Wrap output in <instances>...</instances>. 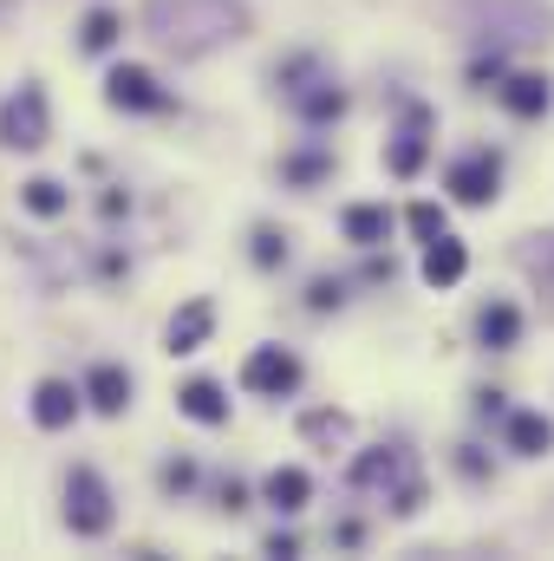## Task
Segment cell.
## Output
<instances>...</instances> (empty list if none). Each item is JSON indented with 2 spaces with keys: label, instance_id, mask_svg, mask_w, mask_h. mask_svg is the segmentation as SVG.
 I'll list each match as a JSON object with an SVG mask.
<instances>
[{
  "label": "cell",
  "instance_id": "12",
  "mask_svg": "<svg viewBox=\"0 0 554 561\" xmlns=\"http://www.w3.org/2000/svg\"><path fill=\"white\" fill-rule=\"evenodd\" d=\"M26 412H33L39 431H66V424L85 412V386H72V379H39L33 399H26Z\"/></svg>",
  "mask_w": 554,
  "mask_h": 561
},
{
  "label": "cell",
  "instance_id": "13",
  "mask_svg": "<svg viewBox=\"0 0 554 561\" xmlns=\"http://www.w3.org/2000/svg\"><path fill=\"white\" fill-rule=\"evenodd\" d=\"M503 450H509V457H529V463L549 457L554 450V419L542 412V405H516V412L503 419Z\"/></svg>",
  "mask_w": 554,
  "mask_h": 561
},
{
  "label": "cell",
  "instance_id": "30",
  "mask_svg": "<svg viewBox=\"0 0 554 561\" xmlns=\"http://www.w3.org/2000/svg\"><path fill=\"white\" fill-rule=\"evenodd\" d=\"M503 79H509V59H503V53H476V59H470V85H476V92H496Z\"/></svg>",
  "mask_w": 554,
  "mask_h": 561
},
{
  "label": "cell",
  "instance_id": "37",
  "mask_svg": "<svg viewBox=\"0 0 554 561\" xmlns=\"http://www.w3.org/2000/svg\"><path fill=\"white\" fill-rule=\"evenodd\" d=\"M99 209H105V222H118V216H125V209H131V196H118V190H112V196H105V203H99Z\"/></svg>",
  "mask_w": 554,
  "mask_h": 561
},
{
  "label": "cell",
  "instance_id": "22",
  "mask_svg": "<svg viewBox=\"0 0 554 561\" xmlns=\"http://www.w3.org/2000/svg\"><path fill=\"white\" fill-rule=\"evenodd\" d=\"M20 209L39 216V222H59V216L72 209V190H66L59 176H26V183H20Z\"/></svg>",
  "mask_w": 554,
  "mask_h": 561
},
{
  "label": "cell",
  "instance_id": "35",
  "mask_svg": "<svg viewBox=\"0 0 554 561\" xmlns=\"http://www.w3.org/2000/svg\"><path fill=\"white\" fill-rule=\"evenodd\" d=\"M333 542H339V549H366V523H353V516L333 523Z\"/></svg>",
  "mask_w": 554,
  "mask_h": 561
},
{
  "label": "cell",
  "instance_id": "31",
  "mask_svg": "<svg viewBox=\"0 0 554 561\" xmlns=\"http://www.w3.org/2000/svg\"><path fill=\"white\" fill-rule=\"evenodd\" d=\"M157 483H163V496H189V490H196V457H170V463L157 470Z\"/></svg>",
  "mask_w": 554,
  "mask_h": 561
},
{
  "label": "cell",
  "instance_id": "5",
  "mask_svg": "<svg viewBox=\"0 0 554 561\" xmlns=\"http://www.w3.org/2000/svg\"><path fill=\"white\" fill-rule=\"evenodd\" d=\"M430 144H437V112L430 105H405V125L385 138L379 150V163H385V176H399V183H417L424 176V163H430Z\"/></svg>",
  "mask_w": 554,
  "mask_h": 561
},
{
  "label": "cell",
  "instance_id": "10",
  "mask_svg": "<svg viewBox=\"0 0 554 561\" xmlns=\"http://www.w3.org/2000/svg\"><path fill=\"white\" fill-rule=\"evenodd\" d=\"M209 333H216V300L196 294V300H183V307L170 313V327H163V353H170V359H189V353L209 346Z\"/></svg>",
  "mask_w": 554,
  "mask_h": 561
},
{
  "label": "cell",
  "instance_id": "9",
  "mask_svg": "<svg viewBox=\"0 0 554 561\" xmlns=\"http://www.w3.org/2000/svg\"><path fill=\"white\" fill-rule=\"evenodd\" d=\"M496 105H503L516 125H542L554 112V79L549 72H509V79L496 85Z\"/></svg>",
  "mask_w": 554,
  "mask_h": 561
},
{
  "label": "cell",
  "instance_id": "16",
  "mask_svg": "<svg viewBox=\"0 0 554 561\" xmlns=\"http://www.w3.org/2000/svg\"><path fill=\"white\" fill-rule=\"evenodd\" d=\"M405 477H412V463H405V450H392V444L359 450V457H353V470H346V483H353V490H385V496H392Z\"/></svg>",
  "mask_w": 554,
  "mask_h": 561
},
{
  "label": "cell",
  "instance_id": "2",
  "mask_svg": "<svg viewBox=\"0 0 554 561\" xmlns=\"http://www.w3.org/2000/svg\"><path fill=\"white\" fill-rule=\"evenodd\" d=\"M112 523H118L112 483H105L92 463H72V470H66V529H72L79 542H99V536H112Z\"/></svg>",
  "mask_w": 554,
  "mask_h": 561
},
{
  "label": "cell",
  "instance_id": "14",
  "mask_svg": "<svg viewBox=\"0 0 554 561\" xmlns=\"http://www.w3.org/2000/svg\"><path fill=\"white\" fill-rule=\"evenodd\" d=\"M417 275H424V287H430V294L457 287V280L470 275V242H463V236H437V242H424Z\"/></svg>",
  "mask_w": 554,
  "mask_h": 561
},
{
  "label": "cell",
  "instance_id": "29",
  "mask_svg": "<svg viewBox=\"0 0 554 561\" xmlns=\"http://www.w3.org/2000/svg\"><path fill=\"white\" fill-rule=\"evenodd\" d=\"M470 412H476L483 424H503L516 405H509V392H503V386H476V392H470Z\"/></svg>",
  "mask_w": 554,
  "mask_h": 561
},
{
  "label": "cell",
  "instance_id": "25",
  "mask_svg": "<svg viewBox=\"0 0 554 561\" xmlns=\"http://www.w3.org/2000/svg\"><path fill=\"white\" fill-rule=\"evenodd\" d=\"M450 470H457L463 483H476V490L496 483V457H489L483 444H457V450H450Z\"/></svg>",
  "mask_w": 554,
  "mask_h": 561
},
{
  "label": "cell",
  "instance_id": "21",
  "mask_svg": "<svg viewBox=\"0 0 554 561\" xmlns=\"http://www.w3.org/2000/svg\"><path fill=\"white\" fill-rule=\"evenodd\" d=\"M293 112H300V125H307V131H326V125H339V118H346V92H339L333 79H313V85L293 99Z\"/></svg>",
  "mask_w": 554,
  "mask_h": 561
},
{
  "label": "cell",
  "instance_id": "3",
  "mask_svg": "<svg viewBox=\"0 0 554 561\" xmlns=\"http://www.w3.org/2000/svg\"><path fill=\"white\" fill-rule=\"evenodd\" d=\"M443 190H450V203H463V209H489V203L503 196V150H496V144H470L463 157H450Z\"/></svg>",
  "mask_w": 554,
  "mask_h": 561
},
{
  "label": "cell",
  "instance_id": "20",
  "mask_svg": "<svg viewBox=\"0 0 554 561\" xmlns=\"http://www.w3.org/2000/svg\"><path fill=\"white\" fill-rule=\"evenodd\" d=\"M300 437L313 444V450H353V412H339V405H313V412H300Z\"/></svg>",
  "mask_w": 554,
  "mask_h": 561
},
{
  "label": "cell",
  "instance_id": "28",
  "mask_svg": "<svg viewBox=\"0 0 554 561\" xmlns=\"http://www.w3.org/2000/svg\"><path fill=\"white\" fill-rule=\"evenodd\" d=\"M346 307V280L339 275H313L307 280V313H339Z\"/></svg>",
  "mask_w": 554,
  "mask_h": 561
},
{
  "label": "cell",
  "instance_id": "7",
  "mask_svg": "<svg viewBox=\"0 0 554 561\" xmlns=\"http://www.w3.org/2000/svg\"><path fill=\"white\" fill-rule=\"evenodd\" d=\"M470 333H476V346H483V353H516V346L529 340V313H522V300L489 294V300L470 313Z\"/></svg>",
  "mask_w": 554,
  "mask_h": 561
},
{
  "label": "cell",
  "instance_id": "34",
  "mask_svg": "<svg viewBox=\"0 0 554 561\" xmlns=\"http://www.w3.org/2000/svg\"><path fill=\"white\" fill-rule=\"evenodd\" d=\"M359 280H372V287H379V280H399V262H392V255H379V249H366V275Z\"/></svg>",
  "mask_w": 554,
  "mask_h": 561
},
{
  "label": "cell",
  "instance_id": "1",
  "mask_svg": "<svg viewBox=\"0 0 554 561\" xmlns=\"http://www.w3.org/2000/svg\"><path fill=\"white\" fill-rule=\"evenodd\" d=\"M143 26L176 59H203V53H216V46L249 33V7L242 0H150Z\"/></svg>",
  "mask_w": 554,
  "mask_h": 561
},
{
  "label": "cell",
  "instance_id": "18",
  "mask_svg": "<svg viewBox=\"0 0 554 561\" xmlns=\"http://www.w3.org/2000/svg\"><path fill=\"white\" fill-rule=\"evenodd\" d=\"M262 503H268L275 516H300V510L313 503V477H307L300 463H275V470L262 477Z\"/></svg>",
  "mask_w": 554,
  "mask_h": 561
},
{
  "label": "cell",
  "instance_id": "8",
  "mask_svg": "<svg viewBox=\"0 0 554 561\" xmlns=\"http://www.w3.org/2000/svg\"><path fill=\"white\" fill-rule=\"evenodd\" d=\"M105 105L112 112H170V92L157 85V72L138 66V59H118L105 72Z\"/></svg>",
  "mask_w": 554,
  "mask_h": 561
},
{
  "label": "cell",
  "instance_id": "26",
  "mask_svg": "<svg viewBox=\"0 0 554 561\" xmlns=\"http://www.w3.org/2000/svg\"><path fill=\"white\" fill-rule=\"evenodd\" d=\"M405 229H412V242L424 249V242H437V236H450V209L424 196V203H412V209H405Z\"/></svg>",
  "mask_w": 554,
  "mask_h": 561
},
{
  "label": "cell",
  "instance_id": "36",
  "mask_svg": "<svg viewBox=\"0 0 554 561\" xmlns=\"http://www.w3.org/2000/svg\"><path fill=\"white\" fill-rule=\"evenodd\" d=\"M262 549H268V556H300V536H293V529H275Z\"/></svg>",
  "mask_w": 554,
  "mask_h": 561
},
{
  "label": "cell",
  "instance_id": "23",
  "mask_svg": "<svg viewBox=\"0 0 554 561\" xmlns=\"http://www.w3.org/2000/svg\"><path fill=\"white\" fill-rule=\"evenodd\" d=\"M118 39H125V13L118 7H92L79 20V53H112Z\"/></svg>",
  "mask_w": 554,
  "mask_h": 561
},
{
  "label": "cell",
  "instance_id": "24",
  "mask_svg": "<svg viewBox=\"0 0 554 561\" xmlns=\"http://www.w3.org/2000/svg\"><path fill=\"white\" fill-rule=\"evenodd\" d=\"M287 255H293L287 229H275V222H255V229H249V262H255L262 275H280V268H287Z\"/></svg>",
  "mask_w": 554,
  "mask_h": 561
},
{
  "label": "cell",
  "instance_id": "6",
  "mask_svg": "<svg viewBox=\"0 0 554 561\" xmlns=\"http://www.w3.org/2000/svg\"><path fill=\"white\" fill-rule=\"evenodd\" d=\"M300 379H307V366L293 346H255L242 359V392H255V399H293Z\"/></svg>",
  "mask_w": 554,
  "mask_h": 561
},
{
  "label": "cell",
  "instance_id": "33",
  "mask_svg": "<svg viewBox=\"0 0 554 561\" xmlns=\"http://www.w3.org/2000/svg\"><path fill=\"white\" fill-rule=\"evenodd\" d=\"M216 496H222V510H229V516H242V510H249V483H242V477H222V490H216Z\"/></svg>",
  "mask_w": 554,
  "mask_h": 561
},
{
  "label": "cell",
  "instance_id": "19",
  "mask_svg": "<svg viewBox=\"0 0 554 561\" xmlns=\"http://www.w3.org/2000/svg\"><path fill=\"white\" fill-rule=\"evenodd\" d=\"M333 170H339L333 144H307V150H287V157H280V183H287V190H320Z\"/></svg>",
  "mask_w": 554,
  "mask_h": 561
},
{
  "label": "cell",
  "instance_id": "11",
  "mask_svg": "<svg viewBox=\"0 0 554 561\" xmlns=\"http://www.w3.org/2000/svg\"><path fill=\"white\" fill-rule=\"evenodd\" d=\"M131 392H138V379H131V366H118V359H99V366L85 373V405H92L99 419H125V412H131Z\"/></svg>",
  "mask_w": 554,
  "mask_h": 561
},
{
  "label": "cell",
  "instance_id": "27",
  "mask_svg": "<svg viewBox=\"0 0 554 561\" xmlns=\"http://www.w3.org/2000/svg\"><path fill=\"white\" fill-rule=\"evenodd\" d=\"M275 79H280V92H287V99H300V92L320 79V59H313V53H293L287 66H275Z\"/></svg>",
  "mask_w": 554,
  "mask_h": 561
},
{
  "label": "cell",
  "instance_id": "15",
  "mask_svg": "<svg viewBox=\"0 0 554 561\" xmlns=\"http://www.w3.org/2000/svg\"><path fill=\"white\" fill-rule=\"evenodd\" d=\"M392 229H399V216H392L385 203H346V209H339V236H346L359 255H366V249H385Z\"/></svg>",
  "mask_w": 554,
  "mask_h": 561
},
{
  "label": "cell",
  "instance_id": "17",
  "mask_svg": "<svg viewBox=\"0 0 554 561\" xmlns=\"http://www.w3.org/2000/svg\"><path fill=\"white\" fill-rule=\"evenodd\" d=\"M176 412L189 424H203V431H222L229 424V392L216 379H183L176 386Z\"/></svg>",
  "mask_w": 554,
  "mask_h": 561
},
{
  "label": "cell",
  "instance_id": "4",
  "mask_svg": "<svg viewBox=\"0 0 554 561\" xmlns=\"http://www.w3.org/2000/svg\"><path fill=\"white\" fill-rule=\"evenodd\" d=\"M46 138H53V105H46V85L26 79L0 99V144L7 150H46Z\"/></svg>",
  "mask_w": 554,
  "mask_h": 561
},
{
  "label": "cell",
  "instance_id": "32",
  "mask_svg": "<svg viewBox=\"0 0 554 561\" xmlns=\"http://www.w3.org/2000/svg\"><path fill=\"white\" fill-rule=\"evenodd\" d=\"M424 496H430V490H424V477H405V483H399V490H392V496H385V503H392V516H405V523H412L417 510H424Z\"/></svg>",
  "mask_w": 554,
  "mask_h": 561
}]
</instances>
